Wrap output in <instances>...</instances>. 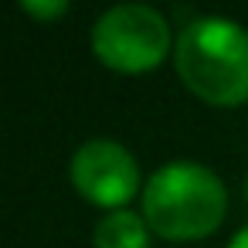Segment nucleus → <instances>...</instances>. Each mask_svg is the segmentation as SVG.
Wrapping results in <instances>:
<instances>
[{
    "label": "nucleus",
    "instance_id": "1",
    "mask_svg": "<svg viewBox=\"0 0 248 248\" xmlns=\"http://www.w3.org/2000/svg\"><path fill=\"white\" fill-rule=\"evenodd\" d=\"M177 72L190 92L214 106L248 99V28L231 17H194L180 28Z\"/></svg>",
    "mask_w": 248,
    "mask_h": 248
},
{
    "label": "nucleus",
    "instance_id": "2",
    "mask_svg": "<svg viewBox=\"0 0 248 248\" xmlns=\"http://www.w3.org/2000/svg\"><path fill=\"white\" fill-rule=\"evenodd\" d=\"M228 211V190L221 177L197 160H170L143 187V217L146 224L170 238H204L211 234Z\"/></svg>",
    "mask_w": 248,
    "mask_h": 248
},
{
    "label": "nucleus",
    "instance_id": "3",
    "mask_svg": "<svg viewBox=\"0 0 248 248\" xmlns=\"http://www.w3.org/2000/svg\"><path fill=\"white\" fill-rule=\"evenodd\" d=\"M170 48V24L150 4H116L92 28V51L119 72H146Z\"/></svg>",
    "mask_w": 248,
    "mask_h": 248
},
{
    "label": "nucleus",
    "instance_id": "4",
    "mask_svg": "<svg viewBox=\"0 0 248 248\" xmlns=\"http://www.w3.org/2000/svg\"><path fill=\"white\" fill-rule=\"evenodd\" d=\"M72 184L82 197L116 207L140 190V163L123 143L95 136L72 153Z\"/></svg>",
    "mask_w": 248,
    "mask_h": 248
},
{
    "label": "nucleus",
    "instance_id": "5",
    "mask_svg": "<svg viewBox=\"0 0 248 248\" xmlns=\"http://www.w3.org/2000/svg\"><path fill=\"white\" fill-rule=\"evenodd\" d=\"M95 248H150V224L133 211H109L95 224Z\"/></svg>",
    "mask_w": 248,
    "mask_h": 248
},
{
    "label": "nucleus",
    "instance_id": "6",
    "mask_svg": "<svg viewBox=\"0 0 248 248\" xmlns=\"http://www.w3.org/2000/svg\"><path fill=\"white\" fill-rule=\"evenodd\" d=\"M21 7L38 17H58L68 11V0H21Z\"/></svg>",
    "mask_w": 248,
    "mask_h": 248
},
{
    "label": "nucleus",
    "instance_id": "7",
    "mask_svg": "<svg viewBox=\"0 0 248 248\" xmlns=\"http://www.w3.org/2000/svg\"><path fill=\"white\" fill-rule=\"evenodd\" d=\"M224 248H248V224H241V228L231 234V241H228Z\"/></svg>",
    "mask_w": 248,
    "mask_h": 248
},
{
    "label": "nucleus",
    "instance_id": "8",
    "mask_svg": "<svg viewBox=\"0 0 248 248\" xmlns=\"http://www.w3.org/2000/svg\"><path fill=\"white\" fill-rule=\"evenodd\" d=\"M245 194H248V180H245Z\"/></svg>",
    "mask_w": 248,
    "mask_h": 248
}]
</instances>
